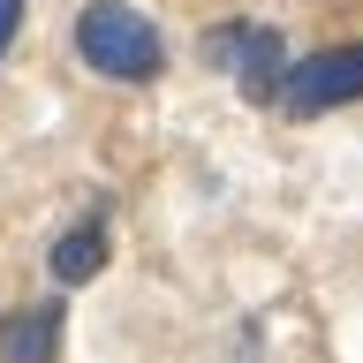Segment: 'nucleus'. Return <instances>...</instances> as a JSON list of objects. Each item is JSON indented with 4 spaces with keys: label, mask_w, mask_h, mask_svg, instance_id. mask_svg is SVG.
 Segmentation results:
<instances>
[{
    "label": "nucleus",
    "mask_w": 363,
    "mask_h": 363,
    "mask_svg": "<svg viewBox=\"0 0 363 363\" xmlns=\"http://www.w3.org/2000/svg\"><path fill=\"white\" fill-rule=\"evenodd\" d=\"M288 113H333V106H356L363 99V38L356 45H325L311 61L288 68V84H280Z\"/></svg>",
    "instance_id": "3"
},
{
    "label": "nucleus",
    "mask_w": 363,
    "mask_h": 363,
    "mask_svg": "<svg viewBox=\"0 0 363 363\" xmlns=\"http://www.w3.org/2000/svg\"><path fill=\"white\" fill-rule=\"evenodd\" d=\"M76 53H84L91 76H106V84H152L159 68H167V38H159V23L129 0H91L84 16H76Z\"/></svg>",
    "instance_id": "1"
},
{
    "label": "nucleus",
    "mask_w": 363,
    "mask_h": 363,
    "mask_svg": "<svg viewBox=\"0 0 363 363\" xmlns=\"http://www.w3.org/2000/svg\"><path fill=\"white\" fill-rule=\"evenodd\" d=\"M16 30H23V0H0V53L16 45Z\"/></svg>",
    "instance_id": "6"
},
{
    "label": "nucleus",
    "mask_w": 363,
    "mask_h": 363,
    "mask_svg": "<svg viewBox=\"0 0 363 363\" xmlns=\"http://www.w3.org/2000/svg\"><path fill=\"white\" fill-rule=\"evenodd\" d=\"M45 265H53V280H61V288L99 280V272H106V220H99V212H91V220H76L61 242L45 250Z\"/></svg>",
    "instance_id": "5"
},
{
    "label": "nucleus",
    "mask_w": 363,
    "mask_h": 363,
    "mask_svg": "<svg viewBox=\"0 0 363 363\" xmlns=\"http://www.w3.org/2000/svg\"><path fill=\"white\" fill-rule=\"evenodd\" d=\"M204 61L227 68V76H235V91L265 106V99H280L295 53H288V38H280L272 23H220V30L204 38Z\"/></svg>",
    "instance_id": "2"
},
{
    "label": "nucleus",
    "mask_w": 363,
    "mask_h": 363,
    "mask_svg": "<svg viewBox=\"0 0 363 363\" xmlns=\"http://www.w3.org/2000/svg\"><path fill=\"white\" fill-rule=\"evenodd\" d=\"M61 325H68L61 295H53V303L8 311V318H0V363H53V356H61Z\"/></svg>",
    "instance_id": "4"
}]
</instances>
